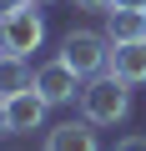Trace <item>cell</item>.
<instances>
[{"mask_svg":"<svg viewBox=\"0 0 146 151\" xmlns=\"http://www.w3.org/2000/svg\"><path fill=\"white\" fill-rule=\"evenodd\" d=\"M76 101H81V116H86L91 126H116V121L131 116V86L121 81V76H111V70L91 76Z\"/></svg>","mask_w":146,"mask_h":151,"instance_id":"6da1fadb","label":"cell"},{"mask_svg":"<svg viewBox=\"0 0 146 151\" xmlns=\"http://www.w3.org/2000/svg\"><path fill=\"white\" fill-rule=\"evenodd\" d=\"M60 60L76 70L81 81H91V76H101L106 60H111V40L96 35V30H70V35L60 40Z\"/></svg>","mask_w":146,"mask_h":151,"instance_id":"7a4b0ae2","label":"cell"},{"mask_svg":"<svg viewBox=\"0 0 146 151\" xmlns=\"http://www.w3.org/2000/svg\"><path fill=\"white\" fill-rule=\"evenodd\" d=\"M40 40H45V15L35 5L0 15V55H30V50H40Z\"/></svg>","mask_w":146,"mask_h":151,"instance_id":"3957f363","label":"cell"},{"mask_svg":"<svg viewBox=\"0 0 146 151\" xmlns=\"http://www.w3.org/2000/svg\"><path fill=\"white\" fill-rule=\"evenodd\" d=\"M81 86H86V81H81V76L70 70L60 55H55L50 65H40V70H35V91H40L50 106H65V101H76V96H81Z\"/></svg>","mask_w":146,"mask_h":151,"instance_id":"277c9868","label":"cell"},{"mask_svg":"<svg viewBox=\"0 0 146 151\" xmlns=\"http://www.w3.org/2000/svg\"><path fill=\"white\" fill-rule=\"evenodd\" d=\"M45 111H50V101L30 86V91H20V96H10L5 101V116H10V136H30V131H40L45 126Z\"/></svg>","mask_w":146,"mask_h":151,"instance_id":"5b68a950","label":"cell"},{"mask_svg":"<svg viewBox=\"0 0 146 151\" xmlns=\"http://www.w3.org/2000/svg\"><path fill=\"white\" fill-rule=\"evenodd\" d=\"M40 151H101V136H96V126L86 116L81 121H60V126L45 131V146Z\"/></svg>","mask_w":146,"mask_h":151,"instance_id":"8992f818","label":"cell"},{"mask_svg":"<svg viewBox=\"0 0 146 151\" xmlns=\"http://www.w3.org/2000/svg\"><path fill=\"white\" fill-rule=\"evenodd\" d=\"M106 70L121 76L126 86H146V40H136V45H111Z\"/></svg>","mask_w":146,"mask_h":151,"instance_id":"52a82bcc","label":"cell"},{"mask_svg":"<svg viewBox=\"0 0 146 151\" xmlns=\"http://www.w3.org/2000/svg\"><path fill=\"white\" fill-rule=\"evenodd\" d=\"M111 45H136L146 40V10H106V30H101Z\"/></svg>","mask_w":146,"mask_h":151,"instance_id":"ba28073f","label":"cell"},{"mask_svg":"<svg viewBox=\"0 0 146 151\" xmlns=\"http://www.w3.org/2000/svg\"><path fill=\"white\" fill-rule=\"evenodd\" d=\"M30 86H35V70L25 65V55H0V101H10Z\"/></svg>","mask_w":146,"mask_h":151,"instance_id":"9c48e42d","label":"cell"},{"mask_svg":"<svg viewBox=\"0 0 146 151\" xmlns=\"http://www.w3.org/2000/svg\"><path fill=\"white\" fill-rule=\"evenodd\" d=\"M76 10H96V15H106V10H116V0H76Z\"/></svg>","mask_w":146,"mask_h":151,"instance_id":"30bf717a","label":"cell"},{"mask_svg":"<svg viewBox=\"0 0 146 151\" xmlns=\"http://www.w3.org/2000/svg\"><path fill=\"white\" fill-rule=\"evenodd\" d=\"M116 151H146V136H121Z\"/></svg>","mask_w":146,"mask_h":151,"instance_id":"8fae6325","label":"cell"},{"mask_svg":"<svg viewBox=\"0 0 146 151\" xmlns=\"http://www.w3.org/2000/svg\"><path fill=\"white\" fill-rule=\"evenodd\" d=\"M25 5H35V0H0V15H15V10H25Z\"/></svg>","mask_w":146,"mask_h":151,"instance_id":"7c38bea8","label":"cell"},{"mask_svg":"<svg viewBox=\"0 0 146 151\" xmlns=\"http://www.w3.org/2000/svg\"><path fill=\"white\" fill-rule=\"evenodd\" d=\"M0 136H10V116H5V101H0Z\"/></svg>","mask_w":146,"mask_h":151,"instance_id":"4fadbf2b","label":"cell"},{"mask_svg":"<svg viewBox=\"0 0 146 151\" xmlns=\"http://www.w3.org/2000/svg\"><path fill=\"white\" fill-rule=\"evenodd\" d=\"M146 0H116V10H141Z\"/></svg>","mask_w":146,"mask_h":151,"instance_id":"5bb4252c","label":"cell"},{"mask_svg":"<svg viewBox=\"0 0 146 151\" xmlns=\"http://www.w3.org/2000/svg\"><path fill=\"white\" fill-rule=\"evenodd\" d=\"M5 151H35V146H5Z\"/></svg>","mask_w":146,"mask_h":151,"instance_id":"9a60e30c","label":"cell"},{"mask_svg":"<svg viewBox=\"0 0 146 151\" xmlns=\"http://www.w3.org/2000/svg\"><path fill=\"white\" fill-rule=\"evenodd\" d=\"M35 5H50V0H35Z\"/></svg>","mask_w":146,"mask_h":151,"instance_id":"2e32d148","label":"cell"},{"mask_svg":"<svg viewBox=\"0 0 146 151\" xmlns=\"http://www.w3.org/2000/svg\"><path fill=\"white\" fill-rule=\"evenodd\" d=\"M141 10H146V5H141Z\"/></svg>","mask_w":146,"mask_h":151,"instance_id":"e0dca14e","label":"cell"}]
</instances>
